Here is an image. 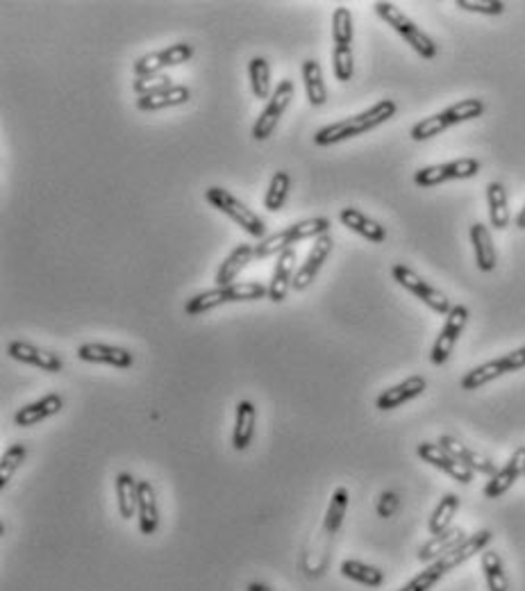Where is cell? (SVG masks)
I'll return each mask as SVG.
<instances>
[{"label":"cell","mask_w":525,"mask_h":591,"mask_svg":"<svg viewBox=\"0 0 525 591\" xmlns=\"http://www.w3.org/2000/svg\"><path fill=\"white\" fill-rule=\"evenodd\" d=\"M442 578H444L442 571L436 569L435 564H430L426 571H421L419 576L412 578V580L407 582V585L400 587L398 591H430L432 587L436 585V582L442 580Z\"/></svg>","instance_id":"f6af8a7d"},{"label":"cell","mask_w":525,"mask_h":591,"mask_svg":"<svg viewBox=\"0 0 525 591\" xmlns=\"http://www.w3.org/2000/svg\"><path fill=\"white\" fill-rule=\"evenodd\" d=\"M189 98H191L189 87L174 84L171 89L158 91V94L151 96H142V98L137 100V107L142 112H158V110H166V107L184 105V103H189Z\"/></svg>","instance_id":"4316f807"},{"label":"cell","mask_w":525,"mask_h":591,"mask_svg":"<svg viewBox=\"0 0 525 591\" xmlns=\"http://www.w3.org/2000/svg\"><path fill=\"white\" fill-rule=\"evenodd\" d=\"M252 257H255V246H252V244H239V246H235V251H232L230 255L223 260L221 267H219L216 284H219V287H228V284L235 283V277L251 264Z\"/></svg>","instance_id":"d4e9b609"},{"label":"cell","mask_w":525,"mask_h":591,"mask_svg":"<svg viewBox=\"0 0 525 591\" xmlns=\"http://www.w3.org/2000/svg\"><path fill=\"white\" fill-rule=\"evenodd\" d=\"M246 591H274L268 585H264V582H251V585L246 587Z\"/></svg>","instance_id":"681fc988"},{"label":"cell","mask_w":525,"mask_h":591,"mask_svg":"<svg viewBox=\"0 0 525 591\" xmlns=\"http://www.w3.org/2000/svg\"><path fill=\"white\" fill-rule=\"evenodd\" d=\"M396 112H398V107H396L394 100H380V103L368 107L362 114L351 116V119H344L339 123H332V126L319 130L314 136V144L316 146H332V144H339L344 139H351V136H359L364 132L387 123L389 119H394Z\"/></svg>","instance_id":"6da1fadb"},{"label":"cell","mask_w":525,"mask_h":591,"mask_svg":"<svg viewBox=\"0 0 525 591\" xmlns=\"http://www.w3.org/2000/svg\"><path fill=\"white\" fill-rule=\"evenodd\" d=\"M330 225V219H326V216H314V219H305L300 223L290 225V228H284V230L268 235L266 239L259 241L258 246H255V257L266 260L271 255H280V253L290 251V248H294V244L303 239H312V237L319 239V237L328 235Z\"/></svg>","instance_id":"7a4b0ae2"},{"label":"cell","mask_w":525,"mask_h":591,"mask_svg":"<svg viewBox=\"0 0 525 591\" xmlns=\"http://www.w3.org/2000/svg\"><path fill=\"white\" fill-rule=\"evenodd\" d=\"M139 530L142 534H155L159 528L158 496L148 480H139Z\"/></svg>","instance_id":"484cf974"},{"label":"cell","mask_w":525,"mask_h":591,"mask_svg":"<svg viewBox=\"0 0 525 591\" xmlns=\"http://www.w3.org/2000/svg\"><path fill=\"white\" fill-rule=\"evenodd\" d=\"M339 571H342V576L346 578V580L358 582V585H364V587H371V589H378V587L384 585L382 571L375 569V566H371V564H364V562H359V560H344L342 566H339Z\"/></svg>","instance_id":"4dcf8cb0"},{"label":"cell","mask_w":525,"mask_h":591,"mask_svg":"<svg viewBox=\"0 0 525 591\" xmlns=\"http://www.w3.org/2000/svg\"><path fill=\"white\" fill-rule=\"evenodd\" d=\"M505 373H510V371H507V367H505L503 357H498V360H491V362H484V364L471 369V371L462 377L459 387H462L464 392H475V389L484 387V385H489V382L503 377Z\"/></svg>","instance_id":"83f0119b"},{"label":"cell","mask_w":525,"mask_h":591,"mask_svg":"<svg viewBox=\"0 0 525 591\" xmlns=\"http://www.w3.org/2000/svg\"><path fill=\"white\" fill-rule=\"evenodd\" d=\"M428 389V380L423 376H412L407 380H403L396 387H389L387 392H382L375 400V408L382 409V412H391V409L400 408V405L410 403L414 398H419L421 393Z\"/></svg>","instance_id":"9a60e30c"},{"label":"cell","mask_w":525,"mask_h":591,"mask_svg":"<svg viewBox=\"0 0 525 591\" xmlns=\"http://www.w3.org/2000/svg\"><path fill=\"white\" fill-rule=\"evenodd\" d=\"M332 246H335V241H332L330 235H323L314 241V246H312L307 260H305V262L298 267V271H296L291 289H296V292H303V289H307L312 283H314L316 276H319V271H320V267H323V262H326L328 257H330Z\"/></svg>","instance_id":"7c38bea8"},{"label":"cell","mask_w":525,"mask_h":591,"mask_svg":"<svg viewBox=\"0 0 525 591\" xmlns=\"http://www.w3.org/2000/svg\"><path fill=\"white\" fill-rule=\"evenodd\" d=\"M464 539H467V534H464L462 528H448L446 533L435 534V537H430L428 544L421 546L419 562H423V564L436 562L439 557H444L446 553H451L457 544H462Z\"/></svg>","instance_id":"cb8c5ba5"},{"label":"cell","mask_w":525,"mask_h":591,"mask_svg":"<svg viewBox=\"0 0 525 591\" xmlns=\"http://www.w3.org/2000/svg\"><path fill=\"white\" fill-rule=\"evenodd\" d=\"M480 173V162L473 158L455 159L448 164H435V167L419 168L414 173V183L419 187H436V184L448 183V180H467L475 178Z\"/></svg>","instance_id":"52a82bcc"},{"label":"cell","mask_w":525,"mask_h":591,"mask_svg":"<svg viewBox=\"0 0 525 591\" xmlns=\"http://www.w3.org/2000/svg\"><path fill=\"white\" fill-rule=\"evenodd\" d=\"M205 200L210 205H214L219 212H223L226 216H230V219L235 221L239 228H243V230H246L251 237H255V239L262 241L268 237L266 221H264L262 216L255 214V212H252L246 203H242V200L236 198V196H232L230 191H226L223 187L207 189Z\"/></svg>","instance_id":"3957f363"},{"label":"cell","mask_w":525,"mask_h":591,"mask_svg":"<svg viewBox=\"0 0 525 591\" xmlns=\"http://www.w3.org/2000/svg\"><path fill=\"white\" fill-rule=\"evenodd\" d=\"M255 421H258V409L251 400H239L236 403V419L235 430H232V446L235 450H246L255 434Z\"/></svg>","instance_id":"603a6c76"},{"label":"cell","mask_w":525,"mask_h":591,"mask_svg":"<svg viewBox=\"0 0 525 591\" xmlns=\"http://www.w3.org/2000/svg\"><path fill=\"white\" fill-rule=\"evenodd\" d=\"M471 244L473 251H475V264L483 273H491L498 262V255H496L494 246V237L489 232V228L484 223H473L471 225Z\"/></svg>","instance_id":"44dd1931"},{"label":"cell","mask_w":525,"mask_h":591,"mask_svg":"<svg viewBox=\"0 0 525 591\" xmlns=\"http://www.w3.org/2000/svg\"><path fill=\"white\" fill-rule=\"evenodd\" d=\"M116 505L121 518H132L139 512V482H135L130 473L116 476Z\"/></svg>","instance_id":"f1b7e54d"},{"label":"cell","mask_w":525,"mask_h":591,"mask_svg":"<svg viewBox=\"0 0 525 591\" xmlns=\"http://www.w3.org/2000/svg\"><path fill=\"white\" fill-rule=\"evenodd\" d=\"M194 58V46L189 43H175V46H168L159 53L143 55L142 59L135 62V78H142V75H152L159 74L162 68L168 66H180V64L189 62Z\"/></svg>","instance_id":"30bf717a"},{"label":"cell","mask_w":525,"mask_h":591,"mask_svg":"<svg viewBox=\"0 0 525 591\" xmlns=\"http://www.w3.org/2000/svg\"><path fill=\"white\" fill-rule=\"evenodd\" d=\"M230 303H243V300H262L268 296V287L259 283H232L228 284Z\"/></svg>","instance_id":"60d3db41"},{"label":"cell","mask_w":525,"mask_h":591,"mask_svg":"<svg viewBox=\"0 0 525 591\" xmlns=\"http://www.w3.org/2000/svg\"><path fill=\"white\" fill-rule=\"evenodd\" d=\"M78 357L91 364H110L116 369H130L135 364V355L127 348L107 344H82L78 348Z\"/></svg>","instance_id":"2e32d148"},{"label":"cell","mask_w":525,"mask_h":591,"mask_svg":"<svg viewBox=\"0 0 525 591\" xmlns=\"http://www.w3.org/2000/svg\"><path fill=\"white\" fill-rule=\"evenodd\" d=\"M27 457V446L26 444H12L10 448L3 453L0 457V489L5 492L10 480L14 478V473L21 469V464Z\"/></svg>","instance_id":"74e56055"},{"label":"cell","mask_w":525,"mask_h":591,"mask_svg":"<svg viewBox=\"0 0 525 591\" xmlns=\"http://www.w3.org/2000/svg\"><path fill=\"white\" fill-rule=\"evenodd\" d=\"M468 321V307L464 305H452L451 315L446 316V323H444L442 332L436 337L435 346H432L430 351V362L435 367H442L446 364L448 357L452 355V348H455L457 339L462 337L464 328H467Z\"/></svg>","instance_id":"ba28073f"},{"label":"cell","mask_w":525,"mask_h":591,"mask_svg":"<svg viewBox=\"0 0 525 591\" xmlns=\"http://www.w3.org/2000/svg\"><path fill=\"white\" fill-rule=\"evenodd\" d=\"M448 123L446 119H444V114H435V116H428V119L419 121L414 128H412L410 136L414 139V142H426V139H432V136L442 135L444 130H448Z\"/></svg>","instance_id":"b9f144b4"},{"label":"cell","mask_w":525,"mask_h":591,"mask_svg":"<svg viewBox=\"0 0 525 591\" xmlns=\"http://www.w3.org/2000/svg\"><path fill=\"white\" fill-rule=\"evenodd\" d=\"M487 203H489V219L496 230H505L510 225V203H507V191L503 183H489L487 187Z\"/></svg>","instance_id":"f546056e"},{"label":"cell","mask_w":525,"mask_h":591,"mask_svg":"<svg viewBox=\"0 0 525 591\" xmlns=\"http://www.w3.org/2000/svg\"><path fill=\"white\" fill-rule=\"evenodd\" d=\"M480 566H483L489 591L510 589V580H507V573H505L503 560H500V555L496 550H484L483 557H480Z\"/></svg>","instance_id":"d6a6232c"},{"label":"cell","mask_w":525,"mask_h":591,"mask_svg":"<svg viewBox=\"0 0 525 591\" xmlns=\"http://www.w3.org/2000/svg\"><path fill=\"white\" fill-rule=\"evenodd\" d=\"M439 446H444V448L451 453L455 460L462 462L464 466H468L473 473H483V476H496V464L489 457H484L483 453H478V450H471L468 446H464L462 441H457L455 437H451V434H442L439 437V441H436Z\"/></svg>","instance_id":"e0dca14e"},{"label":"cell","mask_w":525,"mask_h":591,"mask_svg":"<svg viewBox=\"0 0 525 591\" xmlns=\"http://www.w3.org/2000/svg\"><path fill=\"white\" fill-rule=\"evenodd\" d=\"M291 100H294V82L287 78L275 87L274 96L268 98V105L264 107V112L259 114L258 123L252 126V136H255L258 142H264V139L274 135V130L278 128L280 119H282V114L287 112Z\"/></svg>","instance_id":"8992f818"},{"label":"cell","mask_w":525,"mask_h":591,"mask_svg":"<svg viewBox=\"0 0 525 591\" xmlns=\"http://www.w3.org/2000/svg\"><path fill=\"white\" fill-rule=\"evenodd\" d=\"M521 476H525V446H519L514 450V455L510 457V462L496 471V476H491V480L484 485V498H498L505 492H510L514 482Z\"/></svg>","instance_id":"5bb4252c"},{"label":"cell","mask_w":525,"mask_h":591,"mask_svg":"<svg viewBox=\"0 0 525 591\" xmlns=\"http://www.w3.org/2000/svg\"><path fill=\"white\" fill-rule=\"evenodd\" d=\"M290 184L291 178L287 171L274 173V178L268 183L266 196H264V207L268 212H278L282 210L284 203H287V196H290Z\"/></svg>","instance_id":"8d00e7d4"},{"label":"cell","mask_w":525,"mask_h":591,"mask_svg":"<svg viewBox=\"0 0 525 591\" xmlns=\"http://www.w3.org/2000/svg\"><path fill=\"white\" fill-rule=\"evenodd\" d=\"M491 539H494L491 530H480V533L467 537L462 544H457L451 553H446L444 557H439L436 562H432V564H435L436 569L442 571L444 576H446V573H451L452 569H457L459 564H464V562L471 560L473 555L484 553V548H487Z\"/></svg>","instance_id":"8fae6325"},{"label":"cell","mask_w":525,"mask_h":591,"mask_svg":"<svg viewBox=\"0 0 525 591\" xmlns=\"http://www.w3.org/2000/svg\"><path fill=\"white\" fill-rule=\"evenodd\" d=\"M296 276V251L290 248L278 255V264H275L274 277H271V284H268V299L274 303H282L287 300V293H290L291 283H294Z\"/></svg>","instance_id":"ffe728a7"},{"label":"cell","mask_w":525,"mask_h":591,"mask_svg":"<svg viewBox=\"0 0 525 591\" xmlns=\"http://www.w3.org/2000/svg\"><path fill=\"white\" fill-rule=\"evenodd\" d=\"M226 303H230L228 289L216 287V289H210V292L198 293V296H194V299L187 300V305H184V312H187L189 316H198V315H205V312H210V309H214V307H221V305H226Z\"/></svg>","instance_id":"e575fe53"},{"label":"cell","mask_w":525,"mask_h":591,"mask_svg":"<svg viewBox=\"0 0 525 591\" xmlns=\"http://www.w3.org/2000/svg\"><path fill=\"white\" fill-rule=\"evenodd\" d=\"M457 509H459V498H457L455 494H446L435 508V512H432L430 521H428V530H430L432 537L446 533V530L451 528Z\"/></svg>","instance_id":"836d02e7"},{"label":"cell","mask_w":525,"mask_h":591,"mask_svg":"<svg viewBox=\"0 0 525 591\" xmlns=\"http://www.w3.org/2000/svg\"><path fill=\"white\" fill-rule=\"evenodd\" d=\"M396 509H398V494L384 492L378 501V514L382 518H389L396 512Z\"/></svg>","instance_id":"7dc6e473"},{"label":"cell","mask_w":525,"mask_h":591,"mask_svg":"<svg viewBox=\"0 0 525 591\" xmlns=\"http://www.w3.org/2000/svg\"><path fill=\"white\" fill-rule=\"evenodd\" d=\"M64 409V398L59 393H48V396L39 398L35 403L26 405L19 412L14 414V424L19 428H30V425H37L42 421L50 419L55 414H59Z\"/></svg>","instance_id":"ac0fdd59"},{"label":"cell","mask_w":525,"mask_h":591,"mask_svg":"<svg viewBox=\"0 0 525 591\" xmlns=\"http://www.w3.org/2000/svg\"><path fill=\"white\" fill-rule=\"evenodd\" d=\"M171 82H174V80L162 74L142 75V78H135V82H132V89H135V94H139V98H142V96H151V94H158V91L171 89V87H174Z\"/></svg>","instance_id":"ee69618b"},{"label":"cell","mask_w":525,"mask_h":591,"mask_svg":"<svg viewBox=\"0 0 525 591\" xmlns=\"http://www.w3.org/2000/svg\"><path fill=\"white\" fill-rule=\"evenodd\" d=\"M332 71H335V78L339 80V82H348V80L352 78L355 59H352L351 46H335V53H332Z\"/></svg>","instance_id":"7bdbcfd3"},{"label":"cell","mask_w":525,"mask_h":591,"mask_svg":"<svg viewBox=\"0 0 525 591\" xmlns=\"http://www.w3.org/2000/svg\"><path fill=\"white\" fill-rule=\"evenodd\" d=\"M391 276H394L396 283L400 284V287H405L410 293H414L416 299L423 300V303L428 305V307L432 309V312H436V315H451V300H448V296L444 292H439V289L432 287L430 283H426L423 277L419 276L416 271H412L410 267H405V264H394V268H391Z\"/></svg>","instance_id":"5b68a950"},{"label":"cell","mask_w":525,"mask_h":591,"mask_svg":"<svg viewBox=\"0 0 525 591\" xmlns=\"http://www.w3.org/2000/svg\"><path fill=\"white\" fill-rule=\"evenodd\" d=\"M503 362L510 373L519 371V369H525V346L523 348H519V351H512L507 353V355H503Z\"/></svg>","instance_id":"c3c4849f"},{"label":"cell","mask_w":525,"mask_h":591,"mask_svg":"<svg viewBox=\"0 0 525 591\" xmlns=\"http://www.w3.org/2000/svg\"><path fill=\"white\" fill-rule=\"evenodd\" d=\"M303 80H305V91H307V100H310V105L312 107L326 105V100H328L326 82H323V71H320V66L316 59H305L303 62Z\"/></svg>","instance_id":"1f68e13d"},{"label":"cell","mask_w":525,"mask_h":591,"mask_svg":"<svg viewBox=\"0 0 525 591\" xmlns=\"http://www.w3.org/2000/svg\"><path fill=\"white\" fill-rule=\"evenodd\" d=\"M516 228H519V230H525V207L519 212V216H516Z\"/></svg>","instance_id":"f907efd6"},{"label":"cell","mask_w":525,"mask_h":591,"mask_svg":"<svg viewBox=\"0 0 525 591\" xmlns=\"http://www.w3.org/2000/svg\"><path fill=\"white\" fill-rule=\"evenodd\" d=\"M416 453H419V457L426 462V464L448 473V476H451L455 482H459V485H471L473 482V476H475V473H473L468 466H464L459 460H455L444 446L423 441V444H419Z\"/></svg>","instance_id":"9c48e42d"},{"label":"cell","mask_w":525,"mask_h":591,"mask_svg":"<svg viewBox=\"0 0 525 591\" xmlns=\"http://www.w3.org/2000/svg\"><path fill=\"white\" fill-rule=\"evenodd\" d=\"M348 502H351V496H348L346 486H336L330 496V505H328L326 518H323V528H320V533L316 534V539H314L316 546L320 544V539H326V546L330 548V539L339 533V528H342L344 517H346V509H348Z\"/></svg>","instance_id":"d6986e66"},{"label":"cell","mask_w":525,"mask_h":591,"mask_svg":"<svg viewBox=\"0 0 525 591\" xmlns=\"http://www.w3.org/2000/svg\"><path fill=\"white\" fill-rule=\"evenodd\" d=\"M455 5L459 7V10L489 16H498L505 12V3H500V0H457Z\"/></svg>","instance_id":"bcb514c9"},{"label":"cell","mask_w":525,"mask_h":591,"mask_svg":"<svg viewBox=\"0 0 525 591\" xmlns=\"http://www.w3.org/2000/svg\"><path fill=\"white\" fill-rule=\"evenodd\" d=\"M332 37H335V46H351L352 43V14L348 7H336L335 10Z\"/></svg>","instance_id":"ab89813d"},{"label":"cell","mask_w":525,"mask_h":591,"mask_svg":"<svg viewBox=\"0 0 525 591\" xmlns=\"http://www.w3.org/2000/svg\"><path fill=\"white\" fill-rule=\"evenodd\" d=\"M374 10H375V14L382 19V21H387L389 26L398 32L400 37L407 42V46L414 48L421 58H423V59H435L436 58V43L432 42V39L428 37L426 32L421 30V27L416 26L414 21H412L410 16L403 14L398 7L391 5V3H375Z\"/></svg>","instance_id":"277c9868"},{"label":"cell","mask_w":525,"mask_h":591,"mask_svg":"<svg viewBox=\"0 0 525 591\" xmlns=\"http://www.w3.org/2000/svg\"><path fill=\"white\" fill-rule=\"evenodd\" d=\"M339 221L346 225L348 230L358 232L359 237L374 241V244H382V241L387 239V230H384L382 225H380L378 221L368 219L367 214H362V212L355 210V207H346V210L339 212Z\"/></svg>","instance_id":"7402d4cb"},{"label":"cell","mask_w":525,"mask_h":591,"mask_svg":"<svg viewBox=\"0 0 525 591\" xmlns=\"http://www.w3.org/2000/svg\"><path fill=\"white\" fill-rule=\"evenodd\" d=\"M7 355L16 362H23V364H30V367H37L46 373H59L64 369L62 357L55 355L50 351H43L39 346L27 344V341H12L7 346Z\"/></svg>","instance_id":"4fadbf2b"},{"label":"cell","mask_w":525,"mask_h":591,"mask_svg":"<svg viewBox=\"0 0 525 591\" xmlns=\"http://www.w3.org/2000/svg\"><path fill=\"white\" fill-rule=\"evenodd\" d=\"M444 119H446L448 126H457V123H464V121H473L478 116L484 114V103L480 98H467L459 100L455 105H451L448 110L442 112Z\"/></svg>","instance_id":"f35d334b"},{"label":"cell","mask_w":525,"mask_h":591,"mask_svg":"<svg viewBox=\"0 0 525 591\" xmlns=\"http://www.w3.org/2000/svg\"><path fill=\"white\" fill-rule=\"evenodd\" d=\"M248 75H251V87L255 98L266 100L271 94V66L266 58H252L248 64Z\"/></svg>","instance_id":"d590c367"}]
</instances>
